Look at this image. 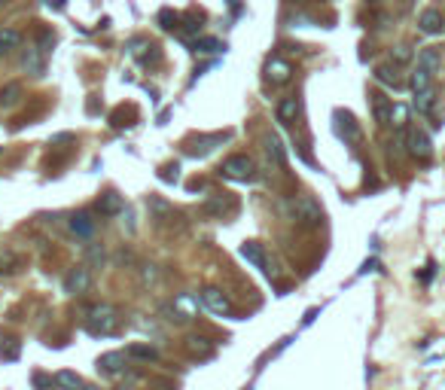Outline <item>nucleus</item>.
I'll use <instances>...</instances> for the list:
<instances>
[{
    "label": "nucleus",
    "mask_w": 445,
    "mask_h": 390,
    "mask_svg": "<svg viewBox=\"0 0 445 390\" xmlns=\"http://www.w3.org/2000/svg\"><path fill=\"white\" fill-rule=\"evenodd\" d=\"M177 12H171V10H162V12H159V25H162L165 30H174V28H177Z\"/></svg>",
    "instance_id": "obj_33"
},
{
    "label": "nucleus",
    "mask_w": 445,
    "mask_h": 390,
    "mask_svg": "<svg viewBox=\"0 0 445 390\" xmlns=\"http://www.w3.org/2000/svg\"><path fill=\"white\" fill-rule=\"evenodd\" d=\"M89 287H91V272H89V265H76V269L64 278V293H71V296L86 293Z\"/></svg>",
    "instance_id": "obj_7"
},
{
    "label": "nucleus",
    "mask_w": 445,
    "mask_h": 390,
    "mask_svg": "<svg viewBox=\"0 0 445 390\" xmlns=\"http://www.w3.org/2000/svg\"><path fill=\"white\" fill-rule=\"evenodd\" d=\"M390 61H394V64H409L412 61V49L409 46H396V49H390Z\"/></svg>",
    "instance_id": "obj_30"
},
{
    "label": "nucleus",
    "mask_w": 445,
    "mask_h": 390,
    "mask_svg": "<svg viewBox=\"0 0 445 390\" xmlns=\"http://www.w3.org/2000/svg\"><path fill=\"white\" fill-rule=\"evenodd\" d=\"M241 256L247 259V263L253 265V269H259V272L272 274V269H268V263H265V250H263V244H256V241L241 244Z\"/></svg>",
    "instance_id": "obj_10"
},
{
    "label": "nucleus",
    "mask_w": 445,
    "mask_h": 390,
    "mask_svg": "<svg viewBox=\"0 0 445 390\" xmlns=\"http://www.w3.org/2000/svg\"><path fill=\"white\" fill-rule=\"evenodd\" d=\"M247 390H250V387H247Z\"/></svg>",
    "instance_id": "obj_44"
},
{
    "label": "nucleus",
    "mask_w": 445,
    "mask_h": 390,
    "mask_svg": "<svg viewBox=\"0 0 445 390\" xmlns=\"http://www.w3.org/2000/svg\"><path fill=\"white\" fill-rule=\"evenodd\" d=\"M52 43H55L52 30H43V34H40V46H37V49H40V52H49V49H52Z\"/></svg>",
    "instance_id": "obj_36"
},
{
    "label": "nucleus",
    "mask_w": 445,
    "mask_h": 390,
    "mask_svg": "<svg viewBox=\"0 0 445 390\" xmlns=\"http://www.w3.org/2000/svg\"><path fill=\"white\" fill-rule=\"evenodd\" d=\"M95 229H98V223H95V217H91L89 211H80V213H73L71 217V232L76 235V238H91L95 235Z\"/></svg>",
    "instance_id": "obj_9"
},
{
    "label": "nucleus",
    "mask_w": 445,
    "mask_h": 390,
    "mask_svg": "<svg viewBox=\"0 0 445 390\" xmlns=\"http://www.w3.org/2000/svg\"><path fill=\"white\" fill-rule=\"evenodd\" d=\"M116 390H137V387H134V384H119Z\"/></svg>",
    "instance_id": "obj_40"
},
{
    "label": "nucleus",
    "mask_w": 445,
    "mask_h": 390,
    "mask_svg": "<svg viewBox=\"0 0 445 390\" xmlns=\"http://www.w3.org/2000/svg\"><path fill=\"white\" fill-rule=\"evenodd\" d=\"M387 125H394L396 132H409V107H405V104H394Z\"/></svg>",
    "instance_id": "obj_21"
},
{
    "label": "nucleus",
    "mask_w": 445,
    "mask_h": 390,
    "mask_svg": "<svg viewBox=\"0 0 445 390\" xmlns=\"http://www.w3.org/2000/svg\"><path fill=\"white\" fill-rule=\"evenodd\" d=\"M193 49L202 52V55H211V52H220V49H222V43L217 40V37H198V40L193 43Z\"/></svg>",
    "instance_id": "obj_27"
},
{
    "label": "nucleus",
    "mask_w": 445,
    "mask_h": 390,
    "mask_svg": "<svg viewBox=\"0 0 445 390\" xmlns=\"http://www.w3.org/2000/svg\"><path fill=\"white\" fill-rule=\"evenodd\" d=\"M290 213H293V220L299 226H320L324 223V211H320V204L314 202L311 195H296L293 202H290Z\"/></svg>",
    "instance_id": "obj_2"
},
{
    "label": "nucleus",
    "mask_w": 445,
    "mask_h": 390,
    "mask_svg": "<svg viewBox=\"0 0 445 390\" xmlns=\"http://www.w3.org/2000/svg\"><path fill=\"white\" fill-rule=\"evenodd\" d=\"M439 64H442V55H439V49L436 46H427V49H421L418 52V67L421 71H427V73H436L439 71Z\"/></svg>",
    "instance_id": "obj_11"
},
{
    "label": "nucleus",
    "mask_w": 445,
    "mask_h": 390,
    "mask_svg": "<svg viewBox=\"0 0 445 390\" xmlns=\"http://www.w3.org/2000/svg\"><path fill=\"white\" fill-rule=\"evenodd\" d=\"M6 52H10V49H6V46H3V43H0V58H3V55H6Z\"/></svg>",
    "instance_id": "obj_41"
},
{
    "label": "nucleus",
    "mask_w": 445,
    "mask_h": 390,
    "mask_svg": "<svg viewBox=\"0 0 445 390\" xmlns=\"http://www.w3.org/2000/svg\"><path fill=\"white\" fill-rule=\"evenodd\" d=\"M430 80H433V76L427 73V71H421V67H418V71L412 73L409 86H412V91H415V95H418V91H427V89H430Z\"/></svg>",
    "instance_id": "obj_28"
},
{
    "label": "nucleus",
    "mask_w": 445,
    "mask_h": 390,
    "mask_svg": "<svg viewBox=\"0 0 445 390\" xmlns=\"http://www.w3.org/2000/svg\"><path fill=\"white\" fill-rule=\"evenodd\" d=\"M314 317H317V308H308V314H305V320H302V323H305V326H308V323H311V320H314Z\"/></svg>",
    "instance_id": "obj_39"
},
{
    "label": "nucleus",
    "mask_w": 445,
    "mask_h": 390,
    "mask_svg": "<svg viewBox=\"0 0 445 390\" xmlns=\"http://www.w3.org/2000/svg\"><path fill=\"white\" fill-rule=\"evenodd\" d=\"M208 213H217V217H222V213H226L229 208H226V202H222V198H213V202H208V208H204Z\"/></svg>",
    "instance_id": "obj_35"
},
{
    "label": "nucleus",
    "mask_w": 445,
    "mask_h": 390,
    "mask_svg": "<svg viewBox=\"0 0 445 390\" xmlns=\"http://www.w3.org/2000/svg\"><path fill=\"white\" fill-rule=\"evenodd\" d=\"M159 180H162V183H177V180H180V165H177V162L165 165L162 171H159Z\"/></svg>",
    "instance_id": "obj_32"
},
{
    "label": "nucleus",
    "mask_w": 445,
    "mask_h": 390,
    "mask_svg": "<svg viewBox=\"0 0 445 390\" xmlns=\"http://www.w3.org/2000/svg\"><path fill=\"white\" fill-rule=\"evenodd\" d=\"M55 384L64 387V390H82V387H86V381L76 375V372L64 369V372H58V375H55Z\"/></svg>",
    "instance_id": "obj_24"
},
{
    "label": "nucleus",
    "mask_w": 445,
    "mask_h": 390,
    "mask_svg": "<svg viewBox=\"0 0 445 390\" xmlns=\"http://www.w3.org/2000/svg\"><path fill=\"white\" fill-rule=\"evenodd\" d=\"M265 152H268V159H272L278 168L287 165V150H283V143H281L278 134H265Z\"/></svg>",
    "instance_id": "obj_13"
},
{
    "label": "nucleus",
    "mask_w": 445,
    "mask_h": 390,
    "mask_svg": "<svg viewBox=\"0 0 445 390\" xmlns=\"http://www.w3.org/2000/svg\"><path fill=\"white\" fill-rule=\"evenodd\" d=\"M82 390H98V387H91V384H86V387H82Z\"/></svg>",
    "instance_id": "obj_42"
},
{
    "label": "nucleus",
    "mask_w": 445,
    "mask_h": 390,
    "mask_svg": "<svg viewBox=\"0 0 445 390\" xmlns=\"http://www.w3.org/2000/svg\"><path fill=\"white\" fill-rule=\"evenodd\" d=\"M98 372L107 378H119L125 372V354L122 351H110V354H101L98 357Z\"/></svg>",
    "instance_id": "obj_6"
},
{
    "label": "nucleus",
    "mask_w": 445,
    "mask_h": 390,
    "mask_svg": "<svg viewBox=\"0 0 445 390\" xmlns=\"http://www.w3.org/2000/svg\"><path fill=\"white\" fill-rule=\"evenodd\" d=\"M222 141H229V132H222V134H208V137H198L195 141V147H193V152L195 156H208V152L217 147V143H222Z\"/></svg>",
    "instance_id": "obj_18"
},
{
    "label": "nucleus",
    "mask_w": 445,
    "mask_h": 390,
    "mask_svg": "<svg viewBox=\"0 0 445 390\" xmlns=\"http://www.w3.org/2000/svg\"><path fill=\"white\" fill-rule=\"evenodd\" d=\"M0 3H3V0H0Z\"/></svg>",
    "instance_id": "obj_43"
},
{
    "label": "nucleus",
    "mask_w": 445,
    "mask_h": 390,
    "mask_svg": "<svg viewBox=\"0 0 445 390\" xmlns=\"http://www.w3.org/2000/svg\"><path fill=\"white\" fill-rule=\"evenodd\" d=\"M21 64H25L30 73L43 76V58H40V49H37V46H30L25 55H21Z\"/></svg>",
    "instance_id": "obj_25"
},
{
    "label": "nucleus",
    "mask_w": 445,
    "mask_h": 390,
    "mask_svg": "<svg viewBox=\"0 0 445 390\" xmlns=\"http://www.w3.org/2000/svg\"><path fill=\"white\" fill-rule=\"evenodd\" d=\"M405 150H409L412 159H421V162H427V159L433 156L430 134H427L424 128H412V132L405 134Z\"/></svg>",
    "instance_id": "obj_4"
},
{
    "label": "nucleus",
    "mask_w": 445,
    "mask_h": 390,
    "mask_svg": "<svg viewBox=\"0 0 445 390\" xmlns=\"http://www.w3.org/2000/svg\"><path fill=\"white\" fill-rule=\"evenodd\" d=\"M366 272H378V259H366L363 269H360V274H366Z\"/></svg>",
    "instance_id": "obj_38"
},
{
    "label": "nucleus",
    "mask_w": 445,
    "mask_h": 390,
    "mask_svg": "<svg viewBox=\"0 0 445 390\" xmlns=\"http://www.w3.org/2000/svg\"><path fill=\"white\" fill-rule=\"evenodd\" d=\"M19 342H15V339H3V342H0V360H3V363H15V360H19Z\"/></svg>",
    "instance_id": "obj_26"
},
{
    "label": "nucleus",
    "mask_w": 445,
    "mask_h": 390,
    "mask_svg": "<svg viewBox=\"0 0 445 390\" xmlns=\"http://www.w3.org/2000/svg\"><path fill=\"white\" fill-rule=\"evenodd\" d=\"M34 387H37V390H52V387H55V378L40 375V372H37V375H34Z\"/></svg>",
    "instance_id": "obj_34"
},
{
    "label": "nucleus",
    "mask_w": 445,
    "mask_h": 390,
    "mask_svg": "<svg viewBox=\"0 0 445 390\" xmlns=\"http://www.w3.org/2000/svg\"><path fill=\"white\" fill-rule=\"evenodd\" d=\"M290 76H293V67H290L283 58H268L265 61V80L272 82V86H283V82H290Z\"/></svg>",
    "instance_id": "obj_8"
},
{
    "label": "nucleus",
    "mask_w": 445,
    "mask_h": 390,
    "mask_svg": "<svg viewBox=\"0 0 445 390\" xmlns=\"http://www.w3.org/2000/svg\"><path fill=\"white\" fill-rule=\"evenodd\" d=\"M202 302H204V308L208 311H213V314H222V317L232 314V302H229V296L222 293V290H217V287H204L202 290Z\"/></svg>",
    "instance_id": "obj_5"
},
{
    "label": "nucleus",
    "mask_w": 445,
    "mask_h": 390,
    "mask_svg": "<svg viewBox=\"0 0 445 390\" xmlns=\"http://www.w3.org/2000/svg\"><path fill=\"white\" fill-rule=\"evenodd\" d=\"M122 208H125V202H122V195H116V193H107L98 198V213H101V217H116V213H122Z\"/></svg>",
    "instance_id": "obj_12"
},
{
    "label": "nucleus",
    "mask_w": 445,
    "mask_h": 390,
    "mask_svg": "<svg viewBox=\"0 0 445 390\" xmlns=\"http://www.w3.org/2000/svg\"><path fill=\"white\" fill-rule=\"evenodd\" d=\"M299 110H302V107H299L296 98H283V101H278V122H287V125L296 122Z\"/></svg>",
    "instance_id": "obj_17"
},
{
    "label": "nucleus",
    "mask_w": 445,
    "mask_h": 390,
    "mask_svg": "<svg viewBox=\"0 0 445 390\" xmlns=\"http://www.w3.org/2000/svg\"><path fill=\"white\" fill-rule=\"evenodd\" d=\"M119 308H113V305H91V308L86 311V330L91 335H113L119 330Z\"/></svg>",
    "instance_id": "obj_1"
},
{
    "label": "nucleus",
    "mask_w": 445,
    "mask_h": 390,
    "mask_svg": "<svg viewBox=\"0 0 445 390\" xmlns=\"http://www.w3.org/2000/svg\"><path fill=\"white\" fill-rule=\"evenodd\" d=\"M442 25H445V21H442L439 10H424V12H421V19H418V28L424 30V34H439Z\"/></svg>",
    "instance_id": "obj_14"
},
{
    "label": "nucleus",
    "mask_w": 445,
    "mask_h": 390,
    "mask_svg": "<svg viewBox=\"0 0 445 390\" xmlns=\"http://www.w3.org/2000/svg\"><path fill=\"white\" fill-rule=\"evenodd\" d=\"M86 256L91 259V263H98V265H101V263H104V247H98V244H91Z\"/></svg>",
    "instance_id": "obj_37"
},
{
    "label": "nucleus",
    "mask_w": 445,
    "mask_h": 390,
    "mask_svg": "<svg viewBox=\"0 0 445 390\" xmlns=\"http://www.w3.org/2000/svg\"><path fill=\"white\" fill-rule=\"evenodd\" d=\"M372 107H375V122H378V125H387L394 104H390L385 95H372Z\"/></svg>",
    "instance_id": "obj_19"
},
{
    "label": "nucleus",
    "mask_w": 445,
    "mask_h": 390,
    "mask_svg": "<svg viewBox=\"0 0 445 390\" xmlns=\"http://www.w3.org/2000/svg\"><path fill=\"white\" fill-rule=\"evenodd\" d=\"M220 174H222V177H229V180L247 183V180L256 177V165H253V159H250V156H229L226 162H222Z\"/></svg>",
    "instance_id": "obj_3"
},
{
    "label": "nucleus",
    "mask_w": 445,
    "mask_h": 390,
    "mask_svg": "<svg viewBox=\"0 0 445 390\" xmlns=\"http://www.w3.org/2000/svg\"><path fill=\"white\" fill-rule=\"evenodd\" d=\"M335 132H339L344 141H351V143L360 141V128H357V122L351 119V116H344V125H335Z\"/></svg>",
    "instance_id": "obj_29"
},
{
    "label": "nucleus",
    "mask_w": 445,
    "mask_h": 390,
    "mask_svg": "<svg viewBox=\"0 0 445 390\" xmlns=\"http://www.w3.org/2000/svg\"><path fill=\"white\" fill-rule=\"evenodd\" d=\"M0 43H3L6 49H15V46L21 43V34H19V30H12V28H3V30H0Z\"/></svg>",
    "instance_id": "obj_31"
},
{
    "label": "nucleus",
    "mask_w": 445,
    "mask_h": 390,
    "mask_svg": "<svg viewBox=\"0 0 445 390\" xmlns=\"http://www.w3.org/2000/svg\"><path fill=\"white\" fill-rule=\"evenodd\" d=\"M186 351L193 357H202V360L213 354V348L208 345V339H202V335H186Z\"/></svg>",
    "instance_id": "obj_20"
},
{
    "label": "nucleus",
    "mask_w": 445,
    "mask_h": 390,
    "mask_svg": "<svg viewBox=\"0 0 445 390\" xmlns=\"http://www.w3.org/2000/svg\"><path fill=\"white\" fill-rule=\"evenodd\" d=\"M19 101H21V86L19 82H6L0 89V107H15Z\"/></svg>",
    "instance_id": "obj_23"
},
{
    "label": "nucleus",
    "mask_w": 445,
    "mask_h": 390,
    "mask_svg": "<svg viewBox=\"0 0 445 390\" xmlns=\"http://www.w3.org/2000/svg\"><path fill=\"white\" fill-rule=\"evenodd\" d=\"M375 80L387 89H403V80H400V73H396V67H385V64L375 67Z\"/></svg>",
    "instance_id": "obj_16"
},
{
    "label": "nucleus",
    "mask_w": 445,
    "mask_h": 390,
    "mask_svg": "<svg viewBox=\"0 0 445 390\" xmlns=\"http://www.w3.org/2000/svg\"><path fill=\"white\" fill-rule=\"evenodd\" d=\"M433 104H436V91H433V86L427 89V91H418V95H415V110L421 113V116H430V113H433Z\"/></svg>",
    "instance_id": "obj_22"
},
{
    "label": "nucleus",
    "mask_w": 445,
    "mask_h": 390,
    "mask_svg": "<svg viewBox=\"0 0 445 390\" xmlns=\"http://www.w3.org/2000/svg\"><path fill=\"white\" fill-rule=\"evenodd\" d=\"M125 357H134V360H143V363H156L159 360V351L152 345H141V342H134V345L125 348Z\"/></svg>",
    "instance_id": "obj_15"
}]
</instances>
